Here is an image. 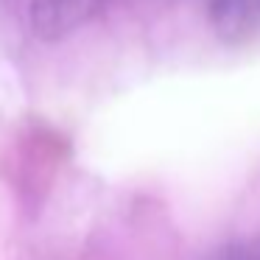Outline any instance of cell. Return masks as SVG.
Masks as SVG:
<instances>
[{
	"mask_svg": "<svg viewBox=\"0 0 260 260\" xmlns=\"http://www.w3.org/2000/svg\"><path fill=\"white\" fill-rule=\"evenodd\" d=\"M107 0H31L28 20L40 40H62L87 25Z\"/></svg>",
	"mask_w": 260,
	"mask_h": 260,
	"instance_id": "cell-1",
	"label": "cell"
},
{
	"mask_svg": "<svg viewBox=\"0 0 260 260\" xmlns=\"http://www.w3.org/2000/svg\"><path fill=\"white\" fill-rule=\"evenodd\" d=\"M213 28L224 42H246L260 31V0H210Z\"/></svg>",
	"mask_w": 260,
	"mask_h": 260,
	"instance_id": "cell-2",
	"label": "cell"
},
{
	"mask_svg": "<svg viewBox=\"0 0 260 260\" xmlns=\"http://www.w3.org/2000/svg\"><path fill=\"white\" fill-rule=\"evenodd\" d=\"M215 260H260V243H235L215 254Z\"/></svg>",
	"mask_w": 260,
	"mask_h": 260,
	"instance_id": "cell-3",
	"label": "cell"
}]
</instances>
